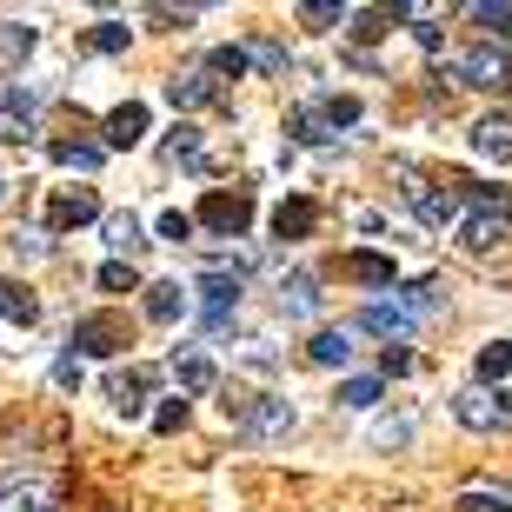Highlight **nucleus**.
I'll use <instances>...</instances> for the list:
<instances>
[{"label":"nucleus","instance_id":"1","mask_svg":"<svg viewBox=\"0 0 512 512\" xmlns=\"http://www.w3.org/2000/svg\"><path fill=\"white\" fill-rule=\"evenodd\" d=\"M340 127H360V100L326 94V100H313V107H300V114L286 120V133L300 147H326V140H340Z\"/></svg>","mask_w":512,"mask_h":512},{"label":"nucleus","instance_id":"2","mask_svg":"<svg viewBox=\"0 0 512 512\" xmlns=\"http://www.w3.org/2000/svg\"><path fill=\"white\" fill-rule=\"evenodd\" d=\"M453 419L466 433H512V386H466L453 399Z\"/></svg>","mask_w":512,"mask_h":512},{"label":"nucleus","instance_id":"3","mask_svg":"<svg viewBox=\"0 0 512 512\" xmlns=\"http://www.w3.org/2000/svg\"><path fill=\"white\" fill-rule=\"evenodd\" d=\"M227 419H240V433H247V439H286L293 426H300L293 399H280V393H260V399H227Z\"/></svg>","mask_w":512,"mask_h":512},{"label":"nucleus","instance_id":"4","mask_svg":"<svg viewBox=\"0 0 512 512\" xmlns=\"http://www.w3.org/2000/svg\"><path fill=\"white\" fill-rule=\"evenodd\" d=\"M453 80H459V87H479V94H499V87H512L506 47H499V40H479V47L453 54Z\"/></svg>","mask_w":512,"mask_h":512},{"label":"nucleus","instance_id":"5","mask_svg":"<svg viewBox=\"0 0 512 512\" xmlns=\"http://www.w3.org/2000/svg\"><path fill=\"white\" fill-rule=\"evenodd\" d=\"M193 227H213V233H227V240H240L253 227V200L247 193H207L200 213H193Z\"/></svg>","mask_w":512,"mask_h":512},{"label":"nucleus","instance_id":"6","mask_svg":"<svg viewBox=\"0 0 512 512\" xmlns=\"http://www.w3.org/2000/svg\"><path fill=\"white\" fill-rule=\"evenodd\" d=\"M406 200H413V213L426 220V227H439V233L466 220V200H459V193H439V187H426L419 173H406Z\"/></svg>","mask_w":512,"mask_h":512},{"label":"nucleus","instance_id":"7","mask_svg":"<svg viewBox=\"0 0 512 512\" xmlns=\"http://www.w3.org/2000/svg\"><path fill=\"white\" fill-rule=\"evenodd\" d=\"M193 286H200V300H207V326H220L227 306H240V293H247V273H240V266H233V273L227 266H207Z\"/></svg>","mask_w":512,"mask_h":512},{"label":"nucleus","instance_id":"8","mask_svg":"<svg viewBox=\"0 0 512 512\" xmlns=\"http://www.w3.org/2000/svg\"><path fill=\"white\" fill-rule=\"evenodd\" d=\"M74 353H87V360H107V353H120L127 346V320H114V313H94V320L74 326Z\"/></svg>","mask_w":512,"mask_h":512},{"label":"nucleus","instance_id":"9","mask_svg":"<svg viewBox=\"0 0 512 512\" xmlns=\"http://www.w3.org/2000/svg\"><path fill=\"white\" fill-rule=\"evenodd\" d=\"M87 220H100V200L94 187H60L54 200H47V227L67 233V227H87Z\"/></svg>","mask_w":512,"mask_h":512},{"label":"nucleus","instance_id":"10","mask_svg":"<svg viewBox=\"0 0 512 512\" xmlns=\"http://www.w3.org/2000/svg\"><path fill=\"white\" fill-rule=\"evenodd\" d=\"M40 506H54L40 473H0V512H40Z\"/></svg>","mask_w":512,"mask_h":512},{"label":"nucleus","instance_id":"11","mask_svg":"<svg viewBox=\"0 0 512 512\" xmlns=\"http://www.w3.org/2000/svg\"><path fill=\"white\" fill-rule=\"evenodd\" d=\"M320 300H326V293H320V280H313L306 266H293V273L280 280V313H286V320H313Z\"/></svg>","mask_w":512,"mask_h":512},{"label":"nucleus","instance_id":"12","mask_svg":"<svg viewBox=\"0 0 512 512\" xmlns=\"http://www.w3.org/2000/svg\"><path fill=\"white\" fill-rule=\"evenodd\" d=\"M466 140H473L479 160H499V167H506V160H512V114H479Z\"/></svg>","mask_w":512,"mask_h":512},{"label":"nucleus","instance_id":"13","mask_svg":"<svg viewBox=\"0 0 512 512\" xmlns=\"http://www.w3.org/2000/svg\"><path fill=\"white\" fill-rule=\"evenodd\" d=\"M167 100H173V107H213V100H220V74H213V67L173 74L167 80Z\"/></svg>","mask_w":512,"mask_h":512},{"label":"nucleus","instance_id":"14","mask_svg":"<svg viewBox=\"0 0 512 512\" xmlns=\"http://www.w3.org/2000/svg\"><path fill=\"white\" fill-rule=\"evenodd\" d=\"M413 326H419V320H413L399 300H373V306L360 313V333H380V340H406Z\"/></svg>","mask_w":512,"mask_h":512},{"label":"nucleus","instance_id":"15","mask_svg":"<svg viewBox=\"0 0 512 512\" xmlns=\"http://www.w3.org/2000/svg\"><path fill=\"white\" fill-rule=\"evenodd\" d=\"M313 227H320V207H313V200H300V193L273 207V240H306Z\"/></svg>","mask_w":512,"mask_h":512},{"label":"nucleus","instance_id":"16","mask_svg":"<svg viewBox=\"0 0 512 512\" xmlns=\"http://www.w3.org/2000/svg\"><path fill=\"white\" fill-rule=\"evenodd\" d=\"M140 293H147L140 306H147L153 326H173L180 313H187V286H180V280H153V286H140Z\"/></svg>","mask_w":512,"mask_h":512},{"label":"nucleus","instance_id":"17","mask_svg":"<svg viewBox=\"0 0 512 512\" xmlns=\"http://www.w3.org/2000/svg\"><path fill=\"white\" fill-rule=\"evenodd\" d=\"M147 100H127V107H114L107 114V147H140L147 140Z\"/></svg>","mask_w":512,"mask_h":512},{"label":"nucleus","instance_id":"18","mask_svg":"<svg viewBox=\"0 0 512 512\" xmlns=\"http://www.w3.org/2000/svg\"><path fill=\"white\" fill-rule=\"evenodd\" d=\"M306 360L313 366H346L353 360V326H320V333L306 340Z\"/></svg>","mask_w":512,"mask_h":512},{"label":"nucleus","instance_id":"19","mask_svg":"<svg viewBox=\"0 0 512 512\" xmlns=\"http://www.w3.org/2000/svg\"><path fill=\"white\" fill-rule=\"evenodd\" d=\"M0 320L14 326H40V293L27 280H0Z\"/></svg>","mask_w":512,"mask_h":512},{"label":"nucleus","instance_id":"20","mask_svg":"<svg viewBox=\"0 0 512 512\" xmlns=\"http://www.w3.org/2000/svg\"><path fill=\"white\" fill-rule=\"evenodd\" d=\"M100 233H107V247H114V260H133V253L147 247V227H140L133 213H107V220H100Z\"/></svg>","mask_w":512,"mask_h":512},{"label":"nucleus","instance_id":"21","mask_svg":"<svg viewBox=\"0 0 512 512\" xmlns=\"http://www.w3.org/2000/svg\"><path fill=\"white\" fill-rule=\"evenodd\" d=\"M107 399H114L120 419H140L147 413V373H114V380H107Z\"/></svg>","mask_w":512,"mask_h":512},{"label":"nucleus","instance_id":"22","mask_svg":"<svg viewBox=\"0 0 512 512\" xmlns=\"http://www.w3.org/2000/svg\"><path fill=\"white\" fill-rule=\"evenodd\" d=\"M499 240H506V220H486V213L466 207V220H459V247L466 253H493Z\"/></svg>","mask_w":512,"mask_h":512},{"label":"nucleus","instance_id":"23","mask_svg":"<svg viewBox=\"0 0 512 512\" xmlns=\"http://www.w3.org/2000/svg\"><path fill=\"white\" fill-rule=\"evenodd\" d=\"M173 380H180V393H213V386H220V366H213L207 353H180V360H173Z\"/></svg>","mask_w":512,"mask_h":512},{"label":"nucleus","instance_id":"24","mask_svg":"<svg viewBox=\"0 0 512 512\" xmlns=\"http://www.w3.org/2000/svg\"><path fill=\"white\" fill-rule=\"evenodd\" d=\"M34 114H40V94H14L0 107V140H27V133H34Z\"/></svg>","mask_w":512,"mask_h":512},{"label":"nucleus","instance_id":"25","mask_svg":"<svg viewBox=\"0 0 512 512\" xmlns=\"http://www.w3.org/2000/svg\"><path fill=\"white\" fill-rule=\"evenodd\" d=\"M473 373H479V386H506V373H512V340H486V346H479V360H473Z\"/></svg>","mask_w":512,"mask_h":512},{"label":"nucleus","instance_id":"26","mask_svg":"<svg viewBox=\"0 0 512 512\" xmlns=\"http://www.w3.org/2000/svg\"><path fill=\"white\" fill-rule=\"evenodd\" d=\"M346 280H360V286H393V260H386V253H346Z\"/></svg>","mask_w":512,"mask_h":512},{"label":"nucleus","instance_id":"27","mask_svg":"<svg viewBox=\"0 0 512 512\" xmlns=\"http://www.w3.org/2000/svg\"><path fill=\"white\" fill-rule=\"evenodd\" d=\"M353 27H346V34L353 40H380V34H393V20H399V7H353Z\"/></svg>","mask_w":512,"mask_h":512},{"label":"nucleus","instance_id":"28","mask_svg":"<svg viewBox=\"0 0 512 512\" xmlns=\"http://www.w3.org/2000/svg\"><path fill=\"white\" fill-rule=\"evenodd\" d=\"M54 167H74V173H94L100 160H107V147H87V140H54Z\"/></svg>","mask_w":512,"mask_h":512},{"label":"nucleus","instance_id":"29","mask_svg":"<svg viewBox=\"0 0 512 512\" xmlns=\"http://www.w3.org/2000/svg\"><path fill=\"white\" fill-rule=\"evenodd\" d=\"M380 393H386V386L373 380V373H353V380H340V393H333V399H340V406H353V413H373V406H380Z\"/></svg>","mask_w":512,"mask_h":512},{"label":"nucleus","instance_id":"30","mask_svg":"<svg viewBox=\"0 0 512 512\" xmlns=\"http://www.w3.org/2000/svg\"><path fill=\"white\" fill-rule=\"evenodd\" d=\"M453 506L459 512H512V486H466Z\"/></svg>","mask_w":512,"mask_h":512},{"label":"nucleus","instance_id":"31","mask_svg":"<svg viewBox=\"0 0 512 512\" xmlns=\"http://www.w3.org/2000/svg\"><path fill=\"white\" fill-rule=\"evenodd\" d=\"M167 167H200V127H173V140L160 147Z\"/></svg>","mask_w":512,"mask_h":512},{"label":"nucleus","instance_id":"32","mask_svg":"<svg viewBox=\"0 0 512 512\" xmlns=\"http://www.w3.org/2000/svg\"><path fill=\"white\" fill-rule=\"evenodd\" d=\"M466 200H473V213H486V220H506V227H512V187H473Z\"/></svg>","mask_w":512,"mask_h":512},{"label":"nucleus","instance_id":"33","mask_svg":"<svg viewBox=\"0 0 512 512\" xmlns=\"http://www.w3.org/2000/svg\"><path fill=\"white\" fill-rule=\"evenodd\" d=\"M399 306H406L413 320H419V313H433V306H439V280H406V286H399Z\"/></svg>","mask_w":512,"mask_h":512},{"label":"nucleus","instance_id":"34","mask_svg":"<svg viewBox=\"0 0 512 512\" xmlns=\"http://www.w3.org/2000/svg\"><path fill=\"white\" fill-rule=\"evenodd\" d=\"M247 67H260V74H286V47H280V40H247Z\"/></svg>","mask_w":512,"mask_h":512},{"label":"nucleus","instance_id":"35","mask_svg":"<svg viewBox=\"0 0 512 512\" xmlns=\"http://www.w3.org/2000/svg\"><path fill=\"white\" fill-rule=\"evenodd\" d=\"M0 47H7V60H27L34 54V27L27 20H0Z\"/></svg>","mask_w":512,"mask_h":512},{"label":"nucleus","instance_id":"36","mask_svg":"<svg viewBox=\"0 0 512 512\" xmlns=\"http://www.w3.org/2000/svg\"><path fill=\"white\" fill-rule=\"evenodd\" d=\"M94 280H100V293H140V280H133V266H127V260H107Z\"/></svg>","mask_w":512,"mask_h":512},{"label":"nucleus","instance_id":"37","mask_svg":"<svg viewBox=\"0 0 512 512\" xmlns=\"http://www.w3.org/2000/svg\"><path fill=\"white\" fill-rule=\"evenodd\" d=\"M346 14H353V7H340V0H306L300 7L306 27H333V20H346Z\"/></svg>","mask_w":512,"mask_h":512},{"label":"nucleus","instance_id":"38","mask_svg":"<svg viewBox=\"0 0 512 512\" xmlns=\"http://www.w3.org/2000/svg\"><path fill=\"white\" fill-rule=\"evenodd\" d=\"M127 40H133V27H120V20H100V27H94L100 54H127Z\"/></svg>","mask_w":512,"mask_h":512},{"label":"nucleus","instance_id":"39","mask_svg":"<svg viewBox=\"0 0 512 512\" xmlns=\"http://www.w3.org/2000/svg\"><path fill=\"white\" fill-rule=\"evenodd\" d=\"M473 20L486 27V34H512V7H499V0H479Z\"/></svg>","mask_w":512,"mask_h":512},{"label":"nucleus","instance_id":"40","mask_svg":"<svg viewBox=\"0 0 512 512\" xmlns=\"http://www.w3.org/2000/svg\"><path fill=\"white\" fill-rule=\"evenodd\" d=\"M187 426V399H160L153 406V433H180Z\"/></svg>","mask_w":512,"mask_h":512},{"label":"nucleus","instance_id":"41","mask_svg":"<svg viewBox=\"0 0 512 512\" xmlns=\"http://www.w3.org/2000/svg\"><path fill=\"white\" fill-rule=\"evenodd\" d=\"M160 240H173V247H180V240H193V213L167 207V213H160Z\"/></svg>","mask_w":512,"mask_h":512},{"label":"nucleus","instance_id":"42","mask_svg":"<svg viewBox=\"0 0 512 512\" xmlns=\"http://www.w3.org/2000/svg\"><path fill=\"white\" fill-rule=\"evenodd\" d=\"M207 67H213V74H227V80H240V74H247V47H220Z\"/></svg>","mask_w":512,"mask_h":512},{"label":"nucleus","instance_id":"43","mask_svg":"<svg viewBox=\"0 0 512 512\" xmlns=\"http://www.w3.org/2000/svg\"><path fill=\"white\" fill-rule=\"evenodd\" d=\"M413 439V419H380L373 426V446H406Z\"/></svg>","mask_w":512,"mask_h":512},{"label":"nucleus","instance_id":"44","mask_svg":"<svg viewBox=\"0 0 512 512\" xmlns=\"http://www.w3.org/2000/svg\"><path fill=\"white\" fill-rule=\"evenodd\" d=\"M54 380L67 386V393H74V386H80V360H74V353H60V360H54Z\"/></svg>","mask_w":512,"mask_h":512},{"label":"nucleus","instance_id":"45","mask_svg":"<svg viewBox=\"0 0 512 512\" xmlns=\"http://www.w3.org/2000/svg\"><path fill=\"white\" fill-rule=\"evenodd\" d=\"M413 40H419V47H426V54H439V40H446V34H439L433 20H413Z\"/></svg>","mask_w":512,"mask_h":512},{"label":"nucleus","instance_id":"46","mask_svg":"<svg viewBox=\"0 0 512 512\" xmlns=\"http://www.w3.org/2000/svg\"><path fill=\"white\" fill-rule=\"evenodd\" d=\"M14 253H27V260H40V253H47V233H14Z\"/></svg>","mask_w":512,"mask_h":512},{"label":"nucleus","instance_id":"47","mask_svg":"<svg viewBox=\"0 0 512 512\" xmlns=\"http://www.w3.org/2000/svg\"><path fill=\"white\" fill-rule=\"evenodd\" d=\"M386 373H413V353L406 346H386Z\"/></svg>","mask_w":512,"mask_h":512},{"label":"nucleus","instance_id":"48","mask_svg":"<svg viewBox=\"0 0 512 512\" xmlns=\"http://www.w3.org/2000/svg\"><path fill=\"white\" fill-rule=\"evenodd\" d=\"M247 366H260V373H266V366H273V346H266V340H247Z\"/></svg>","mask_w":512,"mask_h":512},{"label":"nucleus","instance_id":"49","mask_svg":"<svg viewBox=\"0 0 512 512\" xmlns=\"http://www.w3.org/2000/svg\"><path fill=\"white\" fill-rule=\"evenodd\" d=\"M0 200H7V180H0Z\"/></svg>","mask_w":512,"mask_h":512},{"label":"nucleus","instance_id":"50","mask_svg":"<svg viewBox=\"0 0 512 512\" xmlns=\"http://www.w3.org/2000/svg\"><path fill=\"white\" fill-rule=\"evenodd\" d=\"M506 67H512V47H506Z\"/></svg>","mask_w":512,"mask_h":512}]
</instances>
